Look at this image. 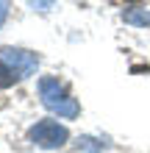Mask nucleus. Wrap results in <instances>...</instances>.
I'll use <instances>...</instances> for the list:
<instances>
[{"instance_id": "f257e3e1", "label": "nucleus", "mask_w": 150, "mask_h": 153, "mask_svg": "<svg viewBox=\"0 0 150 153\" xmlns=\"http://www.w3.org/2000/svg\"><path fill=\"white\" fill-rule=\"evenodd\" d=\"M39 97H42V103H45V109H50L53 114L64 117V120H75L78 111H81L78 100L64 89V84H61L58 78H50V75L42 78L39 81Z\"/></svg>"}, {"instance_id": "f03ea898", "label": "nucleus", "mask_w": 150, "mask_h": 153, "mask_svg": "<svg viewBox=\"0 0 150 153\" xmlns=\"http://www.w3.org/2000/svg\"><path fill=\"white\" fill-rule=\"evenodd\" d=\"M0 61H6V64L14 70V75H17V78H28V75L36 73V67H39L36 53L22 50V48H11V45L0 48Z\"/></svg>"}, {"instance_id": "7ed1b4c3", "label": "nucleus", "mask_w": 150, "mask_h": 153, "mask_svg": "<svg viewBox=\"0 0 150 153\" xmlns=\"http://www.w3.org/2000/svg\"><path fill=\"white\" fill-rule=\"evenodd\" d=\"M69 139V131L56 120H42L31 128V142L39 148H61Z\"/></svg>"}, {"instance_id": "20e7f679", "label": "nucleus", "mask_w": 150, "mask_h": 153, "mask_svg": "<svg viewBox=\"0 0 150 153\" xmlns=\"http://www.w3.org/2000/svg\"><path fill=\"white\" fill-rule=\"evenodd\" d=\"M122 20H125L128 25H150V17L142 14V11H136V8H125V11H122Z\"/></svg>"}, {"instance_id": "39448f33", "label": "nucleus", "mask_w": 150, "mask_h": 153, "mask_svg": "<svg viewBox=\"0 0 150 153\" xmlns=\"http://www.w3.org/2000/svg\"><path fill=\"white\" fill-rule=\"evenodd\" d=\"M78 148L86 150V153H100L106 148V142H98V139H92V137H81V139H78Z\"/></svg>"}, {"instance_id": "423d86ee", "label": "nucleus", "mask_w": 150, "mask_h": 153, "mask_svg": "<svg viewBox=\"0 0 150 153\" xmlns=\"http://www.w3.org/2000/svg\"><path fill=\"white\" fill-rule=\"evenodd\" d=\"M14 78H17V75H14V70L8 67L6 61H0V89H8V86L14 84Z\"/></svg>"}, {"instance_id": "0eeeda50", "label": "nucleus", "mask_w": 150, "mask_h": 153, "mask_svg": "<svg viewBox=\"0 0 150 153\" xmlns=\"http://www.w3.org/2000/svg\"><path fill=\"white\" fill-rule=\"evenodd\" d=\"M53 3H56V0H28V6L36 8V11H50Z\"/></svg>"}, {"instance_id": "6e6552de", "label": "nucleus", "mask_w": 150, "mask_h": 153, "mask_svg": "<svg viewBox=\"0 0 150 153\" xmlns=\"http://www.w3.org/2000/svg\"><path fill=\"white\" fill-rule=\"evenodd\" d=\"M6 17H8V0H0V25L6 22Z\"/></svg>"}]
</instances>
